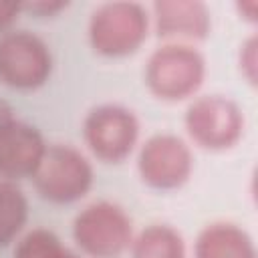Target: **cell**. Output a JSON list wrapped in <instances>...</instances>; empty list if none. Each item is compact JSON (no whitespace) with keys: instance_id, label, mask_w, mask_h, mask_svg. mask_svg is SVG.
I'll list each match as a JSON object with an SVG mask.
<instances>
[{"instance_id":"6","label":"cell","mask_w":258,"mask_h":258,"mask_svg":"<svg viewBox=\"0 0 258 258\" xmlns=\"http://www.w3.org/2000/svg\"><path fill=\"white\" fill-rule=\"evenodd\" d=\"M139 129V119L129 107L103 103L85 115L83 141L99 161L121 163L133 153Z\"/></svg>"},{"instance_id":"13","label":"cell","mask_w":258,"mask_h":258,"mask_svg":"<svg viewBox=\"0 0 258 258\" xmlns=\"http://www.w3.org/2000/svg\"><path fill=\"white\" fill-rule=\"evenodd\" d=\"M28 220V200L16 181L0 179V246L14 242Z\"/></svg>"},{"instance_id":"7","label":"cell","mask_w":258,"mask_h":258,"mask_svg":"<svg viewBox=\"0 0 258 258\" xmlns=\"http://www.w3.org/2000/svg\"><path fill=\"white\" fill-rule=\"evenodd\" d=\"M50 46L30 30L0 34V83L16 91H34L52 75Z\"/></svg>"},{"instance_id":"19","label":"cell","mask_w":258,"mask_h":258,"mask_svg":"<svg viewBox=\"0 0 258 258\" xmlns=\"http://www.w3.org/2000/svg\"><path fill=\"white\" fill-rule=\"evenodd\" d=\"M236 8L244 20H248L252 24L258 20V0H242L236 4Z\"/></svg>"},{"instance_id":"4","label":"cell","mask_w":258,"mask_h":258,"mask_svg":"<svg viewBox=\"0 0 258 258\" xmlns=\"http://www.w3.org/2000/svg\"><path fill=\"white\" fill-rule=\"evenodd\" d=\"M77 246L93 258H119L135 238L131 216L115 202L99 200L85 206L73 220Z\"/></svg>"},{"instance_id":"8","label":"cell","mask_w":258,"mask_h":258,"mask_svg":"<svg viewBox=\"0 0 258 258\" xmlns=\"http://www.w3.org/2000/svg\"><path fill=\"white\" fill-rule=\"evenodd\" d=\"M137 171L143 183L153 189H177L191 177L194 153L181 137L173 133H157L141 145Z\"/></svg>"},{"instance_id":"16","label":"cell","mask_w":258,"mask_h":258,"mask_svg":"<svg viewBox=\"0 0 258 258\" xmlns=\"http://www.w3.org/2000/svg\"><path fill=\"white\" fill-rule=\"evenodd\" d=\"M69 2L62 0H38V2H22V12H30L38 18H50L58 12L67 10Z\"/></svg>"},{"instance_id":"2","label":"cell","mask_w":258,"mask_h":258,"mask_svg":"<svg viewBox=\"0 0 258 258\" xmlns=\"http://www.w3.org/2000/svg\"><path fill=\"white\" fill-rule=\"evenodd\" d=\"M206 73V58L194 44L167 42L149 54L143 77L153 97L177 103L191 99L200 91Z\"/></svg>"},{"instance_id":"9","label":"cell","mask_w":258,"mask_h":258,"mask_svg":"<svg viewBox=\"0 0 258 258\" xmlns=\"http://www.w3.org/2000/svg\"><path fill=\"white\" fill-rule=\"evenodd\" d=\"M151 22L167 42L191 44L210 36L212 12L202 0H157L151 6Z\"/></svg>"},{"instance_id":"1","label":"cell","mask_w":258,"mask_h":258,"mask_svg":"<svg viewBox=\"0 0 258 258\" xmlns=\"http://www.w3.org/2000/svg\"><path fill=\"white\" fill-rule=\"evenodd\" d=\"M151 14L139 2L117 0L99 4L87 26L91 48L107 58H123L137 52L149 36Z\"/></svg>"},{"instance_id":"17","label":"cell","mask_w":258,"mask_h":258,"mask_svg":"<svg viewBox=\"0 0 258 258\" xmlns=\"http://www.w3.org/2000/svg\"><path fill=\"white\" fill-rule=\"evenodd\" d=\"M20 14H22V2L0 0V34L12 30V26Z\"/></svg>"},{"instance_id":"18","label":"cell","mask_w":258,"mask_h":258,"mask_svg":"<svg viewBox=\"0 0 258 258\" xmlns=\"http://www.w3.org/2000/svg\"><path fill=\"white\" fill-rule=\"evenodd\" d=\"M16 121H18V117H16L12 105L6 103L4 99H0V135H2L8 127H12Z\"/></svg>"},{"instance_id":"11","label":"cell","mask_w":258,"mask_h":258,"mask_svg":"<svg viewBox=\"0 0 258 258\" xmlns=\"http://www.w3.org/2000/svg\"><path fill=\"white\" fill-rule=\"evenodd\" d=\"M194 258H258L252 236L234 222L204 226L194 242Z\"/></svg>"},{"instance_id":"12","label":"cell","mask_w":258,"mask_h":258,"mask_svg":"<svg viewBox=\"0 0 258 258\" xmlns=\"http://www.w3.org/2000/svg\"><path fill=\"white\" fill-rule=\"evenodd\" d=\"M131 258H185L183 236L169 224H151L131 242Z\"/></svg>"},{"instance_id":"3","label":"cell","mask_w":258,"mask_h":258,"mask_svg":"<svg viewBox=\"0 0 258 258\" xmlns=\"http://www.w3.org/2000/svg\"><path fill=\"white\" fill-rule=\"evenodd\" d=\"M32 181L42 200L64 206L83 200L91 191L95 169L77 147L54 143L46 147Z\"/></svg>"},{"instance_id":"15","label":"cell","mask_w":258,"mask_h":258,"mask_svg":"<svg viewBox=\"0 0 258 258\" xmlns=\"http://www.w3.org/2000/svg\"><path fill=\"white\" fill-rule=\"evenodd\" d=\"M238 67L242 77L254 87L258 79V38L256 34H250L242 44L238 52Z\"/></svg>"},{"instance_id":"5","label":"cell","mask_w":258,"mask_h":258,"mask_svg":"<svg viewBox=\"0 0 258 258\" xmlns=\"http://www.w3.org/2000/svg\"><path fill=\"white\" fill-rule=\"evenodd\" d=\"M189 139L210 151L232 149L244 135V111L226 95H202L194 99L183 115Z\"/></svg>"},{"instance_id":"10","label":"cell","mask_w":258,"mask_h":258,"mask_svg":"<svg viewBox=\"0 0 258 258\" xmlns=\"http://www.w3.org/2000/svg\"><path fill=\"white\" fill-rule=\"evenodd\" d=\"M46 147L42 133L18 119L0 135V179L18 181L32 177Z\"/></svg>"},{"instance_id":"14","label":"cell","mask_w":258,"mask_h":258,"mask_svg":"<svg viewBox=\"0 0 258 258\" xmlns=\"http://www.w3.org/2000/svg\"><path fill=\"white\" fill-rule=\"evenodd\" d=\"M14 258H81V256L69 246H64L54 232L46 228H34L16 242Z\"/></svg>"}]
</instances>
